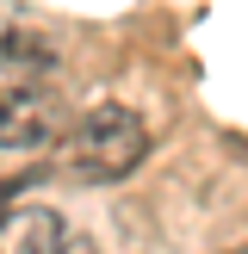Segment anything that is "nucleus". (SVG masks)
Segmentation results:
<instances>
[{"label": "nucleus", "mask_w": 248, "mask_h": 254, "mask_svg": "<svg viewBox=\"0 0 248 254\" xmlns=\"http://www.w3.org/2000/svg\"><path fill=\"white\" fill-rule=\"evenodd\" d=\"M68 223L50 205H6L0 211V254H62Z\"/></svg>", "instance_id": "7ed1b4c3"}, {"label": "nucleus", "mask_w": 248, "mask_h": 254, "mask_svg": "<svg viewBox=\"0 0 248 254\" xmlns=\"http://www.w3.org/2000/svg\"><path fill=\"white\" fill-rule=\"evenodd\" d=\"M149 155V124L130 106H93L68 136V168L93 186H112L124 174H136Z\"/></svg>", "instance_id": "f257e3e1"}, {"label": "nucleus", "mask_w": 248, "mask_h": 254, "mask_svg": "<svg viewBox=\"0 0 248 254\" xmlns=\"http://www.w3.org/2000/svg\"><path fill=\"white\" fill-rule=\"evenodd\" d=\"M12 87H19V81H6V74H0V106H6V93H12Z\"/></svg>", "instance_id": "423d86ee"}, {"label": "nucleus", "mask_w": 248, "mask_h": 254, "mask_svg": "<svg viewBox=\"0 0 248 254\" xmlns=\"http://www.w3.org/2000/svg\"><path fill=\"white\" fill-rule=\"evenodd\" d=\"M62 124H68L62 93H50L44 81L25 74V81L6 93V106H0V149H44V143L62 136Z\"/></svg>", "instance_id": "f03ea898"}, {"label": "nucleus", "mask_w": 248, "mask_h": 254, "mask_svg": "<svg viewBox=\"0 0 248 254\" xmlns=\"http://www.w3.org/2000/svg\"><path fill=\"white\" fill-rule=\"evenodd\" d=\"M0 56H6V62H31V68H50V62H56V50H50L37 31H6Z\"/></svg>", "instance_id": "20e7f679"}, {"label": "nucleus", "mask_w": 248, "mask_h": 254, "mask_svg": "<svg viewBox=\"0 0 248 254\" xmlns=\"http://www.w3.org/2000/svg\"><path fill=\"white\" fill-rule=\"evenodd\" d=\"M62 254H93V242H87V236H68V248Z\"/></svg>", "instance_id": "39448f33"}]
</instances>
